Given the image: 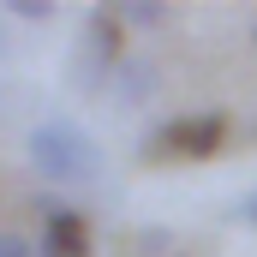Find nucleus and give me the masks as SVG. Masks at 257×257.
<instances>
[{
    "label": "nucleus",
    "mask_w": 257,
    "mask_h": 257,
    "mask_svg": "<svg viewBox=\"0 0 257 257\" xmlns=\"http://www.w3.org/2000/svg\"><path fill=\"white\" fill-rule=\"evenodd\" d=\"M24 150H30V168L48 186H84V180L102 174V150L78 120H36Z\"/></svg>",
    "instance_id": "f257e3e1"
},
{
    "label": "nucleus",
    "mask_w": 257,
    "mask_h": 257,
    "mask_svg": "<svg viewBox=\"0 0 257 257\" xmlns=\"http://www.w3.org/2000/svg\"><path fill=\"white\" fill-rule=\"evenodd\" d=\"M48 209V227H42V257H90L96 239H90V221L66 203H42Z\"/></svg>",
    "instance_id": "20e7f679"
},
{
    "label": "nucleus",
    "mask_w": 257,
    "mask_h": 257,
    "mask_svg": "<svg viewBox=\"0 0 257 257\" xmlns=\"http://www.w3.org/2000/svg\"><path fill=\"white\" fill-rule=\"evenodd\" d=\"M12 54V36H6V12H0V60Z\"/></svg>",
    "instance_id": "9b49d317"
},
{
    "label": "nucleus",
    "mask_w": 257,
    "mask_h": 257,
    "mask_svg": "<svg viewBox=\"0 0 257 257\" xmlns=\"http://www.w3.org/2000/svg\"><path fill=\"white\" fill-rule=\"evenodd\" d=\"M0 12H12V18H24V24H48V18H60L54 0H6Z\"/></svg>",
    "instance_id": "0eeeda50"
},
{
    "label": "nucleus",
    "mask_w": 257,
    "mask_h": 257,
    "mask_svg": "<svg viewBox=\"0 0 257 257\" xmlns=\"http://www.w3.org/2000/svg\"><path fill=\"white\" fill-rule=\"evenodd\" d=\"M227 221H239V227H257V192H245L233 209H227Z\"/></svg>",
    "instance_id": "9d476101"
},
{
    "label": "nucleus",
    "mask_w": 257,
    "mask_h": 257,
    "mask_svg": "<svg viewBox=\"0 0 257 257\" xmlns=\"http://www.w3.org/2000/svg\"><path fill=\"white\" fill-rule=\"evenodd\" d=\"M120 12L114 6H96L90 18H84V36H78V54H72V84L84 90V96H96L102 84H114V72H120Z\"/></svg>",
    "instance_id": "f03ea898"
},
{
    "label": "nucleus",
    "mask_w": 257,
    "mask_h": 257,
    "mask_svg": "<svg viewBox=\"0 0 257 257\" xmlns=\"http://www.w3.org/2000/svg\"><path fill=\"white\" fill-rule=\"evenodd\" d=\"M114 12H120V24H132V30H162V24L174 18L162 0H120Z\"/></svg>",
    "instance_id": "423d86ee"
},
{
    "label": "nucleus",
    "mask_w": 257,
    "mask_h": 257,
    "mask_svg": "<svg viewBox=\"0 0 257 257\" xmlns=\"http://www.w3.org/2000/svg\"><path fill=\"white\" fill-rule=\"evenodd\" d=\"M227 144V120L221 114H180L168 126H156V138L144 144L150 162H203Z\"/></svg>",
    "instance_id": "7ed1b4c3"
},
{
    "label": "nucleus",
    "mask_w": 257,
    "mask_h": 257,
    "mask_svg": "<svg viewBox=\"0 0 257 257\" xmlns=\"http://www.w3.org/2000/svg\"><path fill=\"white\" fill-rule=\"evenodd\" d=\"M168 239H174V233H168V227H144V233H138V251H150V257H162V251H168Z\"/></svg>",
    "instance_id": "6e6552de"
},
{
    "label": "nucleus",
    "mask_w": 257,
    "mask_h": 257,
    "mask_svg": "<svg viewBox=\"0 0 257 257\" xmlns=\"http://www.w3.org/2000/svg\"><path fill=\"white\" fill-rule=\"evenodd\" d=\"M108 90H114L126 108H144V102H156V90H162V72H156V60H150V54H126Z\"/></svg>",
    "instance_id": "39448f33"
},
{
    "label": "nucleus",
    "mask_w": 257,
    "mask_h": 257,
    "mask_svg": "<svg viewBox=\"0 0 257 257\" xmlns=\"http://www.w3.org/2000/svg\"><path fill=\"white\" fill-rule=\"evenodd\" d=\"M0 257H42V251H36L24 233H0Z\"/></svg>",
    "instance_id": "1a4fd4ad"
}]
</instances>
